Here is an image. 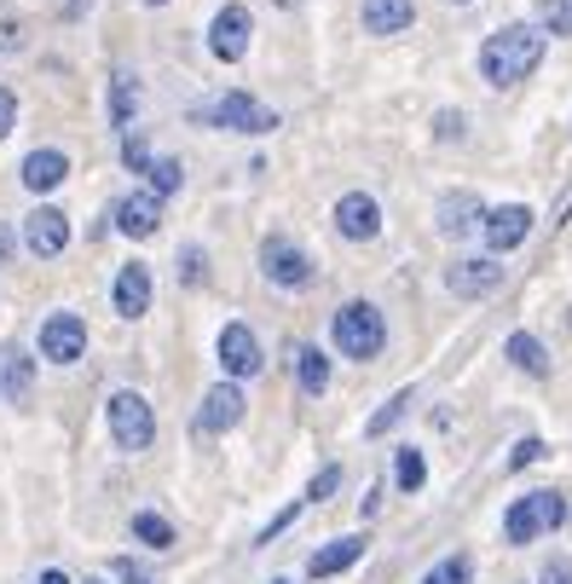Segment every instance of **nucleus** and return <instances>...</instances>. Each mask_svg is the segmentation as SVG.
I'll list each match as a JSON object with an SVG mask.
<instances>
[{
    "mask_svg": "<svg viewBox=\"0 0 572 584\" xmlns=\"http://www.w3.org/2000/svg\"><path fill=\"white\" fill-rule=\"evenodd\" d=\"M330 341L341 348V359H376L382 341H387V325L371 301H347V307L330 318Z\"/></svg>",
    "mask_w": 572,
    "mask_h": 584,
    "instance_id": "20e7f679",
    "label": "nucleus"
},
{
    "mask_svg": "<svg viewBox=\"0 0 572 584\" xmlns=\"http://www.w3.org/2000/svg\"><path fill=\"white\" fill-rule=\"evenodd\" d=\"M509 359L526 371V376H549V353H544V341L538 336H526V330H515L509 336Z\"/></svg>",
    "mask_w": 572,
    "mask_h": 584,
    "instance_id": "b1692460",
    "label": "nucleus"
},
{
    "mask_svg": "<svg viewBox=\"0 0 572 584\" xmlns=\"http://www.w3.org/2000/svg\"><path fill=\"white\" fill-rule=\"evenodd\" d=\"M12 128H17V98H12V87H0V139Z\"/></svg>",
    "mask_w": 572,
    "mask_h": 584,
    "instance_id": "e433bc0d",
    "label": "nucleus"
},
{
    "mask_svg": "<svg viewBox=\"0 0 572 584\" xmlns=\"http://www.w3.org/2000/svg\"><path fill=\"white\" fill-rule=\"evenodd\" d=\"M24 249L40 255V260L65 255V249H70V220H65V209H52V203L30 209V214H24Z\"/></svg>",
    "mask_w": 572,
    "mask_h": 584,
    "instance_id": "6e6552de",
    "label": "nucleus"
},
{
    "mask_svg": "<svg viewBox=\"0 0 572 584\" xmlns=\"http://www.w3.org/2000/svg\"><path fill=\"white\" fill-rule=\"evenodd\" d=\"M17 47H24V30H17V24H0V52H17Z\"/></svg>",
    "mask_w": 572,
    "mask_h": 584,
    "instance_id": "ea45409f",
    "label": "nucleus"
},
{
    "mask_svg": "<svg viewBox=\"0 0 572 584\" xmlns=\"http://www.w3.org/2000/svg\"><path fill=\"white\" fill-rule=\"evenodd\" d=\"M526 232H533V209L526 203H503L486 214V249L492 255H509L515 244H526Z\"/></svg>",
    "mask_w": 572,
    "mask_h": 584,
    "instance_id": "4468645a",
    "label": "nucleus"
},
{
    "mask_svg": "<svg viewBox=\"0 0 572 584\" xmlns=\"http://www.w3.org/2000/svg\"><path fill=\"white\" fill-rule=\"evenodd\" d=\"M110 573H116L121 584H151V573H145V568H139V561H133V556H116V561H110Z\"/></svg>",
    "mask_w": 572,
    "mask_h": 584,
    "instance_id": "473e14b6",
    "label": "nucleus"
},
{
    "mask_svg": "<svg viewBox=\"0 0 572 584\" xmlns=\"http://www.w3.org/2000/svg\"><path fill=\"white\" fill-rule=\"evenodd\" d=\"M405 406H411V388H399L394 399H387V406H382L371 422H364V434H387V429H394V422L405 417Z\"/></svg>",
    "mask_w": 572,
    "mask_h": 584,
    "instance_id": "bb28decb",
    "label": "nucleus"
},
{
    "mask_svg": "<svg viewBox=\"0 0 572 584\" xmlns=\"http://www.w3.org/2000/svg\"><path fill=\"white\" fill-rule=\"evenodd\" d=\"M336 487H341V463H330V469H318V480L306 487V503H324Z\"/></svg>",
    "mask_w": 572,
    "mask_h": 584,
    "instance_id": "2f4dec72",
    "label": "nucleus"
},
{
    "mask_svg": "<svg viewBox=\"0 0 572 584\" xmlns=\"http://www.w3.org/2000/svg\"><path fill=\"white\" fill-rule=\"evenodd\" d=\"M538 584H572V561H567V556H549L544 573H538Z\"/></svg>",
    "mask_w": 572,
    "mask_h": 584,
    "instance_id": "72a5a7b5",
    "label": "nucleus"
},
{
    "mask_svg": "<svg viewBox=\"0 0 572 584\" xmlns=\"http://www.w3.org/2000/svg\"><path fill=\"white\" fill-rule=\"evenodd\" d=\"M336 232H341V237H353V244H364V237H376V232H382V209H376V197L347 191L341 203H336Z\"/></svg>",
    "mask_w": 572,
    "mask_h": 584,
    "instance_id": "f3484780",
    "label": "nucleus"
},
{
    "mask_svg": "<svg viewBox=\"0 0 572 584\" xmlns=\"http://www.w3.org/2000/svg\"><path fill=\"white\" fill-rule=\"evenodd\" d=\"M12 255H17V232L7 226V220H0V267H7Z\"/></svg>",
    "mask_w": 572,
    "mask_h": 584,
    "instance_id": "58836bf2",
    "label": "nucleus"
},
{
    "mask_svg": "<svg viewBox=\"0 0 572 584\" xmlns=\"http://www.w3.org/2000/svg\"><path fill=\"white\" fill-rule=\"evenodd\" d=\"M422 480H428V463H422V452H417V446H405V452H399V492H417Z\"/></svg>",
    "mask_w": 572,
    "mask_h": 584,
    "instance_id": "cd10ccee",
    "label": "nucleus"
},
{
    "mask_svg": "<svg viewBox=\"0 0 572 584\" xmlns=\"http://www.w3.org/2000/svg\"><path fill=\"white\" fill-rule=\"evenodd\" d=\"M145 179H151V191H156V197H174V191H179V179H186V168H179L174 156H156V163L145 168Z\"/></svg>",
    "mask_w": 572,
    "mask_h": 584,
    "instance_id": "a878e982",
    "label": "nucleus"
},
{
    "mask_svg": "<svg viewBox=\"0 0 572 584\" xmlns=\"http://www.w3.org/2000/svg\"><path fill=\"white\" fill-rule=\"evenodd\" d=\"M549 446H544V440H521V446H515V457H509V469H526V463H538Z\"/></svg>",
    "mask_w": 572,
    "mask_h": 584,
    "instance_id": "f704fd0d",
    "label": "nucleus"
},
{
    "mask_svg": "<svg viewBox=\"0 0 572 584\" xmlns=\"http://www.w3.org/2000/svg\"><path fill=\"white\" fill-rule=\"evenodd\" d=\"M220 365H226V376H260V341L249 325H226L220 330Z\"/></svg>",
    "mask_w": 572,
    "mask_h": 584,
    "instance_id": "2eb2a0df",
    "label": "nucleus"
},
{
    "mask_svg": "<svg viewBox=\"0 0 572 584\" xmlns=\"http://www.w3.org/2000/svg\"><path fill=\"white\" fill-rule=\"evenodd\" d=\"M544 47H549V30L538 24H509L498 35H486V47H480V75L492 87H515L526 82L538 65H544Z\"/></svg>",
    "mask_w": 572,
    "mask_h": 584,
    "instance_id": "f257e3e1",
    "label": "nucleus"
},
{
    "mask_svg": "<svg viewBox=\"0 0 572 584\" xmlns=\"http://www.w3.org/2000/svg\"><path fill=\"white\" fill-rule=\"evenodd\" d=\"M422 584H468V556H452V561H440V568L428 573Z\"/></svg>",
    "mask_w": 572,
    "mask_h": 584,
    "instance_id": "c756f323",
    "label": "nucleus"
},
{
    "mask_svg": "<svg viewBox=\"0 0 572 584\" xmlns=\"http://www.w3.org/2000/svg\"><path fill=\"white\" fill-rule=\"evenodd\" d=\"M209 278V255H202L197 244H186L179 249V284H202Z\"/></svg>",
    "mask_w": 572,
    "mask_h": 584,
    "instance_id": "c85d7f7f",
    "label": "nucleus"
},
{
    "mask_svg": "<svg viewBox=\"0 0 572 584\" xmlns=\"http://www.w3.org/2000/svg\"><path fill=\"white\" fill-rule=\"evenodd\" d=\"M17 179L35 191V197H47V191H58L70 179V156L65 151H52V145H40V151H30L24 156V168H17Z\"/></svg>",
    "mask_w": 572,
    "mask_h": 584,
    "instance_id": "dca6fc26",
    "label": "nucleus"
},
{
    "mask_svg": "<svg viewBox=\"0 0 572 584\" xmlns=\"http://www.w3.org/2000/svg\"><path fill=\"white\" fill-rule=\"evenodd\" d=\"M87 584H98V579H87Z\"/></svg>",
    "mask_w": 572,
    "mask_h": 584,
    "instance_id": "37998d69",
    "label": "nucleus"
},
{
    "mask_svg": "<svg viewBox=\"0 0 572 584\" xmlns=\"http://www.w3.org/2000/svg\"><path fill=\"white\" fill-rule=\"evenodd\" d=\"M197 116L209 128H226V133H272L278 128V116L260 105V98H249V93H220L214 105H202Z\"/></svg>",
    "mask_w": 572,
    "mask_h": 584,
    "instance_id": "39448f33",
    "label": "nucleus"
},
{
    "mask_svg": "<svg viewBox=\"0 0 572 584\" xmlns=\"http://www.w3.org/2000/svg\"><path fill=\"white\" fill-rule=\"evenodd\" d=\"M81 353H87V325H81V313H47V325H40V359L75 365Z\"/></svg>",
    "mask_w": 572,
    "mask_h": 584,
    "instance_id": "0eeeda50",
    "label": "nucleus"
},
{
    "mask_svg": "<svg viewBox=\"0 0 572 584\" xmlns=\"http://www.w3.org/2000/svg\"><path fill=\"white\" fill-rule=\"evenodd\" d=\"M364 544H371V538H336V544H324V550L313 556V561H306V573H313V579H336V573H347V568H353V561L364 556Z\"/></svg>",
    "mask_w": 572,
    "mask_h": 584,
    "instance_id": "412c9836",
    "label": "nucleus"
},
{
    "mask_svg": "<svg viewBox=\"0 0 572 584\" xmlns=\"http://www.w3.org/2000/svg\"><path fill=\"white\" fill-rule=\"evenodd\" d=\"M110 301H116L121 318H145L151 313V267H145V260H128V267L116 272Z\"/></svg>",
    "mask_w": 572,
    "mask_h": 584,
    "instance_id": "ddd939ff",
    "label": "nucleus"
},
{
    "mask_svg": "<svg viewBox=\"0 0 572 584\" xmlns=\"http://www.w3.org/2000/svg\"><path fill=\"white\" fill-rule=\"evenodd\" d=\"M35 388V359L17 341H0V399H24Z\"/></svg>",
    "mask_w": 572,
    "mask_h": 584,
    "instance_id": "aec40b11",
    "label": "nucleus"
},
{
    "mask_svg": "<svg viewBox=\"0 0 572 584\" xmlns=\"http://www.w3.org/2000/svg\"><path fill=\"white\" fill-rule=\"evenodd\" d=\"M249 35H255V17L249 7H220L214 24H209V52L226 58V65H237L243 52H249Z\"/></svg>",
    "mask_w": 572,
    "mask_h": 584,
    "instance_id": "1a4fd4ad",
    "label": "nucleus"
},
{
    "mask_svg": "<svg viewBox=\"0 0 572 584\" xmlns=\"http://www.w3.org/2000/svg\"><path fill=\"white\" fill-rule=\"evenodd\" d=\"M434 133H440V139H457V133H463V116H457V110H440V116H434Z\"/></svg>",
    "mask_w": 572,
    "mask_h": 584,
    "instance_id": "4c0bfd02",
    "label": "nucleus"
},
{
    "mask_svg": "<svg viewBox=\"0 0 572 584\" xmlns=\"http://www.w3.org/2000/svg\"><path fill=\"white\" fill-rule=\"evenodd\" d=\"M40 584H70V579H65V573H58V568H52V573H40Z\"/></svg>",
    "mask_w": 572,
    "mask_h": 584,
    "instance_id": "a19ab883",
    "label": "nucleus"
},
{
    "mask_svg": "<svg viewBox=\"0 0 572 584\" xmlns=\"http://www.w3.org/2000/svg\"><path fill=\"white\" fill-rule=\"evenodd\" d=\"M549 30L572 35V0H549Z\"/></svg>",
    "mask_w": 572,
    "mask_h": 584,
    "instance_id": "c9c22d12",
    "label": "nucleus"
},
{
    "mask_svg": "<svg viewBox=\"0 0 572 584\" xmlns=\"http://www.w3.org/2000/svg\"><path fill=\"white\" fill-rule=\"evenodd\" d=\"M359 17H364V35H405L417 24V7L411 0H364Z\"/></svg>",
    "mask_w": 572,
    "mask_h": 584,
    "instance_id": "6ab92c4d",
    "label": "nucleus"
},
{
    "mask_svg": "<svg viewBox=\"0 0 572 584\" xmlns=\"http://www.w3.org/2000/svg\"><path fill=\"white\" fill-rule=\"evenodd\" d=\"M121 163H128L133 174H145V168L156 163V156L145 151V139H139V133H128V139H121Z\"/></svg>",
    "mask_w": 572,
    "mask_h": 584,
    "instance_id": "7c9ffc66",
    "label": "nucleus"
},
{
    "mask_svg": "<svg viewBox=\"0 0 572 584\" xmlns=\"http://www.w3.org/2000/svg\"><path fill=\"white\" fill-rule=\"evenodd\" d=\"M133 538H139V544H151V550H168V544H174V521H162V515H151V510H139V515H133Z\"/></svg>",
    "mask_w": 572,
    "mask_h": 584,
    "instance_id": "393cba45",
    "label": "nucleus"
},
{
    "mask_svg": "<svg viewBox=\"0 0 572 584\" xmlns=\"http://www.w3.org/2000/svg\"><path fill=\"white\" fill-rule=\"evenodd\" d=\"M567 527V498L561 492H526L509 503V515H503V538L509 544H533L544 533H561Z\"/></svg>",
    "mask_w": 572,
    "mask_h": 584,
    "instance_id": "7ed1b4c3",
    "label": "nucleus"
},
{
    "mask_svg": "<svg viewBox=\"0 0 572 584\" xmlns=\"http://www.w3.org/2000/svg\"><path fill=\"white\" fill-rule=\"evenodd\" d=\"M105 422H110L116 452H151V440H156V411H151L145 394L116 388V394L105 399Z\"/></svg>",
    "mask_w": 572,
    "mask_h": 584,
    "instance_id": "f03ea898",
    "label": "nucleus"
},
{
    "mask_svg": "<svg viewBox=\"0 0 572 584\" xmlns=\"http://www.w3.org/2000/svg\"><path fill=\"white\" fill-rule=\"evenodd\" d=\"M110 220H116L121 237H156V226H162V197H156V191H128V197L110 209Z\"/></svg>",
    "mask_w": 572,
    "mask_h": 584,
    "instance_id": "f8f14e48",
    "label": "nucleus"
},
{
    "mask_svg": "<svg viewBox=\"0 0 572 584\" xmlns=\"http://www.w3.org/2000/svg\"><path fill=\"white\" fill-rule=\"evenodd\" d=\"M260 272H267V284H278V290L313 284V260H306V249H295L290 237H267V244H260Z\"/></svg>",
    "mask_w": 572,
    "mask_h": 584,
    "instance_id": "423d86ee",
    "label": "nucleus"
},
{
    "mask_svg": "<svg viewBox=\"0 0 572 584\" xmlns=\"http://www.w3.org/2000/svg\"><path fill=\"white\" fill-rule=\"evenodd\" d=\"M434 220H440V232H445V237H468L475 226H486V203H480L475 191H452V197H440Z\"/></svg>",
    "mask_w": 572,
    "mask_h": 584,
    "instance_id": "a211bd4d",
    "label": "nucleus"
},
{
    "mask_svg": "<svg viewBox=\"0 0 572 584\" xmlns=\"http://www.w3.org/2000/svg\"><path fill=\"white\" fill-rule=\"evenodd\" d=\"M295 382H301V394H324V382H330V353L301 348L295 353Z\"/></svg>",
    "mask_w": 572,
    "mask_h": 584,
    "instance_id": "5701e85b",
    "label": "nucleus"
},
{
    "mask_svg": "<svg viewBox=\"0 0 572 584\" xmlns=\"http://www.w3.org/2000/svg\"><path fill=\"white\" fill-rule=\"evenodd\" d=\"M243 388L237 382H214L209 394H202V411H197V434H226V429H237L243 422Z\"/></svg>",
    "mask_w": 572,
    "mask_h": 584,
    "instance_id": "9d476101",
    "label": "nucleus"
},
{
    "mask_svg": "<svg viewBox=\"0 0 572 584\" xmlns=\"http://www.w3.org/2000/svg\"><path fill=\"white\" fill-rule=\"evenodd\" d=\"M498 284H503L498 260H452V267H445V290H452L457 301H480V295H492Z\"/></svg>",
    "mask_w": 572,
    "mask_h": 584,
    "instance_id": "9b49d317",
    "label": "nucleus"
},
{
    "mask_svg": "<svg viewBox=\"0 0 572 584\" xmlns=\"http://www.w3.org/2000/svg\"><path fill=\"white\" fill-rule=\"evenodd\" d=\"M145 7H162V0H145Z\"/></svg>",
    "mask_w": 572,
    "mask_h": 584,
    "instance_id": "79ce46f5",
    "label": "nucleus"
},
{
    "mask_svg": "<svg viewBox=\"0 0 572 584\" xmlns=\"http://www.w3.org/2000/svg\"><path fill=\"white\" fill-rule=\"evenodd\" d=\"M133 110H139V75L133 70H116L110 75V128L116 133H133Z\"/></svg>",
    "mask_w": 572,
    "mask_h": 584,
    "instance_id": "4be33fe9",
    "label": "nucleus"
}]
</instances>
